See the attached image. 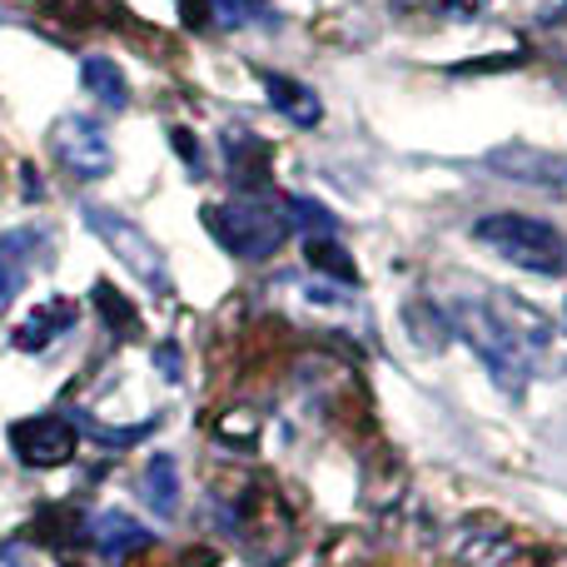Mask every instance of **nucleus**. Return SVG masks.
I'll return each mask as SVG.
<instances>
[{
    "mask_svg": "<svg viewBox=\"0 0 567 567\" xmlns=\"http://www.w3.org/2000/svg\"><path fill=\"white\" fill-rule=\"evenodd\" d=\"M443 323L478 353L483 369L508 393H518L528 383V353L548 343V323L523 309L518 299H498V303L453 299L443 303Z\"/></svg>",
    "mask_w": 567,
    "mask_h": 567,
    "instance_id": "obj_1",
    "label": "nucleus"
},
{
    "mask_svg": "<svg viewBox=\"0 0 567 567\" xmlns=\"http://www.w3.org/2000/svg\"><path fill=\"white\" fill-rule=\"evenodd\" d=\"M473 239H478L483 249H493L498 259H508V265L528 269V275H548V279L567 275V239L548 219L503 209V215H483L478 225H473Z\"/></svg>",
    "mask_w": 567,
    "mask_h": 567,
    "instance_id": "obj_2",
    "label": "nucleus"
},
{
    "mask_svg": "<svg viewBox=\"0 0 567 567\" xmlns=\"http://www.w3.org/2000/svg\"><path fill=\"white\" fill-rule=\"evenodd\" d=\"M209 239L229 249L235 259H269L289 239V225L269 199H235V205H209L205 209Z\"/></svg>",
    "mask_w": 567,
    "mask_h": 567,
    "instance_id": "obj_3",
    "label": "nucleus"
},
{
    "mask_svg": "<svg viewBox=\"0 0 567 567\" xmlns=\"http://www.w3.org/2000/svg\"><path fill=\"white\" fill-rule=\"evenodd\" d=\"M50 150L55 159L80 179H100L115 165V150H110V135L85 115H65L55 130H50Z\"/></svg>",
    "mask_w": 567,
    "mask_h": 567,
    "instance_id": "obj_4",
    "label": "nucleus"
},
{
    "mask_svg": "<svg viewBox=\"0 0 567 567\" xmlns=\"http://www.w3.org/2000/svg\"><path fill=\"white\" fill-rule=\"evenodd\" d=\"M10 449L25 468H60L75 458L80 429L70 419H20L10 423Z\"/></svg>",
    "mask_w": 567,
    "mask_h": 567,
    "instance_id": "obj_5",
    "label": "nucleus"
},
{
    "mask_svg": "<svg viewBox=\"0 0 567 567\" xmlns=\"http://www.w3.org/2000/svg\"><path fill=\"white\" fill-rule=\"evenodd\" d=\"M80 215H85V225L95 229V235L105 239V245L115 249V255L125 259V265L135 269V275H145V279H155V284L165 279V269H159V265H165V259H159V249L150 245L145 235H140V225H130V219H120L115 209H105V205H85V209H80Z\"/></svg>",
    "mask_w": 567,
    "mask_h": 567,
    "instance_id": "obj_6",
    "label": "nucleus"
},
{
    "mask_svg": "<svg viewBox=\"0 0 567 567\" xmlns=\"http://www.w3.org/2000/svg\"><path fill=\"white\" fill-rule=\"evenodd\" d=\"M483 165L518 179V185H533V189H553V195L567 189V159L548 155V150H538V145H503V150H493Z\"/></svg>",
    "mask_w": 567,
    "mask_h": 567,
    "instance_id": "obj_7",
    "label": "nucleus"
},
{
    "mask_svg": "<svg viewBox=\"0 0 567 567\" xmlns=\"http://www.w3.org/2000/svg\"><path fill=\"white\" fill-rule=\"evenodd\" d=\"M269 165H275V150H269V140L249 135V130H235V135H229L225 169H229V179H235L239 189L259 195V189L269 185Z\"/></svg>",
    "mask_w": 567,
    "mask_h": 567,
    "instance_id": "obj_8",
    "label": "nucleus"
},
{
    "mask_svg": "<svg viewBox=\"0 0 567 567\" xmlns=\"http://www.w3.org/2000/svg\"><path fill=\"white\" fill-rule=\"evenodd\" d=\"M85 543L100 553V558H125V553H140L155 543V533L140 528L130 513H100V518L85 523Z\"/></svg>",
    "mask_w": 567,
    "mask_h": 567,
    "instance_id": "obj_9",
    "label": "nucleus"
},
{
    "mask_svg": "<svg viewBox=\"0 0 567 567\" xmlns=\"http://www.w3.org/2000/svg\"><path fill=\"white\" fill-rule=\"evenodd\" d=\"M265 95H269V105L279 110L284 120H293V125H319L323 120V105H319V95H313L309 85H299V80H289V75H275V70H265Z\"/></svg>",
    "mask_w": 567,
    "mask_h": 567,
    "instance_id": "obj_10",
    "label": "nucleus"
},
{
    "mask_svg": "<svg viewBox=\"0 0 567 567\" xmlns=\"http://www.w3.org/2000/svg\"><path fill=\"white\" fill-rule=\"evenodd\" d=\"M140 503H150L155 518H175V508H179V468H175V458L155 453V458L145 463V473H140Z\"/></svg>",
    "mask_w": 567,
    "mask_h": 567,
    "instance_id": "obj_11",
    "label": "nucleus"
},
{
    "mask_svg": "<svg viewBox=\"0 0 567 567\" xmlns=\"http://www.w3.org/2000/svg\"><path fill=\"white\" fill-rule=\"evenodd\" d=\"M70 323H75V303H70V299H45V303H40V309L16 329V349L40 353L50 339H55V333H65Z\"/></svg>",
    "mask_w": 567,
    "mask_h": 567,
    "instance_id": "obj_12",
    "label": "nucleus"
},
{
    "mask_svg": "<svg viewBox=\"0 0 567 567\" xmlns=\"http://www.w3.org/2000/svg\"><path fill=\"white\" fill-rule=\"evenodd\" d=\"M80 80H85V90H90V95H95L105 110H125V105H130V80H125V70H120L115 60L85 55V65H80Z\"/></svg>",
    "mask_w": 567,
    "mask_h": 567,
    "instance_id": "obj_13",
    "label": "nucleus"
},
{
    "mask_svg": "<svg viewBox=\"0 0 567 567\" xmlns=\"http://www.w3.org/2000/svg\"><path fill=\"white\" fill-rule=\"evenodd\" d=\"M30 538L45 543V548H70V543L85 538V523H80V513L70 508V503H50V508H40V518L30 523Z\"/></svg>",
    "mask_w": 567,
    "mask_h": 567,
    "instance_id": "obj_14",
    "label": "nucleus"
},
{
    "mask_svg": "<svg viewBox=\"0 0 567 567\" xmlns=\"http://www.w3.org/2000/svg\"><path fill=\"white\" fill-rule=\"evenodd\" d=\"M90 299H95L100 319H105V329L115 333V339H125V343H130V339H140V309L125 299V293L115 289V284H105V279H100Z\"/></svg>",
    "mask_w": 567,
    "mask_h": 567,
    "instance_id": "obj_15",
    "label": "nucleus"
},
{
    "mask_svg": "<svg viewBox=\"0 0 567 567\" xmlns=\"http://www.w3.org/2000/svg\"><path fill=\"white\" fill-rule=\"evenodd\" d=\"M303 255H309V265L319 269V275H329V279H339V284H359L353 255L343 245H333L329 235H323V239H303Z\"/></svg>",
    "mask_w": 567,
    "mask_h": 567,
    "instance_id": "obj_16",
    "label": "nucleus"
},
{
    "mask_svg": "<svg viewBox=\"0 0 567 567\" xmlns=\"http://www.w3.org/2000/svg\"><path fill=\"white\" fill-rule=\"evenodd\" d=\"M50 6H55L60 20H70V30L100 25V6H95V0H50Z\"/></svg>",
    "mask_w": 567,
    "mask_h": 567,
    "instance_id": "obj_17",
    "label": "nucleus"
},
{
    "mask_svg": "<svg viewBox=\"0 0 567 567\" xmlns=\"http://www.w3.org/2000/svg\"><path fill=\"white\" fill-rule=\"evenodd\" d=\"M289 215H293V219H309V225H303V229H309V239H323V235L333 229V215H329V209L309 205V199H293Z\"/></svg>",
    "mask_w": 567,
    "mask_h": 567,
    "instance_id": "obj_18",
    "label": "nucleus"
},
{
    "mask_svg": "<svg viewBox=\"0 0 567 567\" xmlns=\"http://www.w3.org/2000/svg\"><path fill=\"white\" fill-rule=\"evenodd\" d=\"M175 6H179V25H189V30L215 25V0H175Z\"/></svg>",
    "mask_w": 567,
    "mask_h": 567,
    "instance_id": "obj_19",
    "label": "nucleus"
},
{
    "mask_svg": "<svg viewBox=\"0 0 567 567\" xmlns=\"http://www.w3.org/2000/svg\"><path fill=\"white\" fill-rule=\"evenodd\" d=\"M169 145H175V155H185L189 169H199V145H195V135H189V130H169Z\"/></svg>",
    "mask_w": 567,
    "mask_h": 567,
    "instance_id": "obj_20",
    "label": "nucleus"
},
{
    "mask_svg": "<svg viewBox=\"0 0 567 567\" xmlns=\"http://www.w3.org/2000/svg\"><path fill=\"white\" fill-rule=\"evenodd\" d=\"M483 6H488V0H443V16L473 20V16H483Z\"/></svg>",
    "mask_w": 567,
    "mask_h": 567,
    "instance_id": "obj_21",
    "label": "nucleus"
},
{
    "mask_svg": "<svg viewBox=\"0 0 567 567\" xmlns=\"http://www.w3.org/2000/svg\"><path fill=\"white\" fill-rule=\"evenodd\" d=\"M155 363H159V373H165V379H179V353H175V343H159V349H155Z\"/></svg>",
    "mask_w": 567,
    "mask_h": 567,
    "instance_id": "obj_22",
    "label": "nucleus"
},
{
    "mask_svg": "<svg viewBox=\"0 0 567 567\" xmlns=\"http://www.w3.org/2000/svg\"><path fill=\"white\" fill-rule=\"evenodd\" d=\"M10 293H16V275H10V265H6V259H0V303H6Z\"/></svg>",
    "mask_w": 567,
    "mask_h": 567,
    "instance_id": "obj_23",
    "label": "nucleus"
}]
</instances>
